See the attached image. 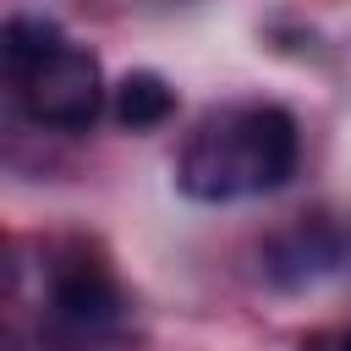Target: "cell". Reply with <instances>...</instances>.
<instances>
[{
	"mask_svg": "<svg viewBox=\"0 0 351 351\" xmlns=\"http://www.w3.org/2000/svg\"><path fill=\"white\" fill-rule=\"evenodd\" d=\"M302 132L296 115L280 104H230L197 121V132L181 148L176 186L197 203H236L280 192L296 176Z\"/></svg>",
	"mask_w": 351,
	"mask_h": 351,
	"instance_id": "1",
	"label": "cell"
},
{
	"mask_svg": "<svg viewBox=\"0 0 351 351\" xmlns=\"http://www.w3.org/2000/svg\"><path fill=\"white\" fill-rule=\"evenodd\" d=\"M5 82L33 126L49 132H88L104 110V71L99 55L71 44L44 16H11L0 33Z\"/></svg>",
	"mask_w": 351,
	"mask_h": 351,
	"instance_id": "2",
	"label": "cell"
},
{
	"mask_svg": "<svg viewBox=\"0 0 351 351\" xmlns=\"http://www.w3.org/2000/svg\"><path fill=\"white\" fill-rule=\"evenodd\" d=\"M126 318H132V302H126L110 258L82 236L60 241L44 269L38 346L44 351H115L126 340Z\"/></svg>",
	"mask_w": 351,
	"mask_h": 351,
	"instance_id": "3",
	"label": "cell"
},
{
	"mask_svg": "<svg viewBox=\"0 0 351 351\" xmlns=\"http://www.w3.org/2000/svg\"><path fill=\"white\" fill-rule=\"evenodd\" d=\"M340 252H346L340 230L324 214H302L296 225H285V230H274L263 241L258 263L280 291H307V285H318V280H329L340 269Z\"/></svg>",
	"mask_w": 351,
	"mask_h": 351,
	"instance_id": "4",
	"label": "cell"
},
{
	"mask_svg": "<svg viewBox=\"0 0 351 351\" xmlns=\"http://www.w3.org/2000/svg\"><path fill=\"white\" fill-rule=\"evenodd\" d=\"M110 115L126 126V132H154L176 115V88L159 77V71H126L115 82V99H110Z\"/></svg>",
	"mask_w": 351,
	"mask_h": 351,
	"instance_id": "5",
	"label": "cell"
},
{
	"mask_svg": "<svg viewBox=\"0 0 351 351\" xmlns=\"http://www.w3.org/2000/svg\"><path fill=\"white\" fill-rule=\"evenodd\" d=\"M5 351H22V346H16V340H5Z\"/></svg>",
	"mask_w": 351,
	"mask_h": 351,
	"instance_id": "6",
	"label": "cell"
},
{
	"mask_svg": "<svg viewBox=\"0 0 351 351\" xmlns=\"http://www.w3.org/2000/svg\"><path fill=\"white\" fill-rule=\"evenodd\" d=\"M340 351H351V335H346V340H340Z\"/></svg>",
	"mask_w": 351,
	"mask_h": 351,
	"instance_id": "7",
	"label": "cell"
}]
</instances>
